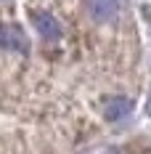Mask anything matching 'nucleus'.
Segmentation results:
<instances>
[{
    "label": "nucleus",
    "mask_w": 151,
    "mask_h": 154,
    "mask_svg": "<svg viewBox=\"0 0 151 154\" xmlns=\"http://www.w3.org/2000/svg\"><path fill=\"white\" fill-rule=\"evenodd\" d=\"M32 21H35V27H37V32L45 37V40H59L61 37V24L59 19L53 14H32Z\"/></svg>",
    "instance_id": "obj_1"
},
{
    "label": "nucleus",
    "mask_w": 151,
    "mask_h": 154,
    "mask_svg": "<svg viewBox=\"0 0 151 154\" xmlns=\"http://www.w3.org/2000/svg\"><path fill=\"white\" fill-rule=\"evenodd\" d=\"M0 48L27 53V37L21 35L19 27H3V24H0Z\"/></svg>",
    "instance_id": "obj_2"
},
{
    "label": "nucleus",
    "mask_w": 151,
    "mask_h": 154,
    "mask_svg": "<svg viewBox=\"0 0 151 154\" xmlns=\"http://www.w3.org/2000/svg\"><path fill=\"white\" fill-rule=\"evenodd\" d=\"M130 112H133V101L130 98H106V104H104V117L111 120V122L125 120Z\"/></svg>",
    "instance_id": "obj_3"
},
{
    "label": "nucleus",
    "mask_w": 151,
    "mask_h": 154,
    "mask_svg": "<svg viewBox=\"0 0 151 154\" xmlns=\"http://www.w3.org/2000/svg\"><path fill=\"white\" fill-rule=\"evenodd\" d=\"M85 8L95 21H109L117 14V0H85Z\"/></svg>",
    "instance_id": "obj_4"
}]
</instances>
